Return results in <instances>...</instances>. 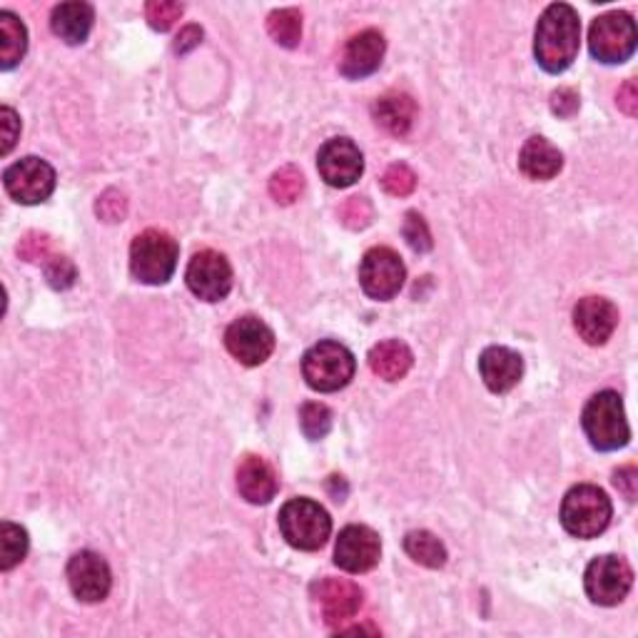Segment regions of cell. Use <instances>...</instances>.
<instances>
[{"label":"cell","mask_w":638,"mask_h":638,"mask_svg":"<svg viewBox=\"0 0 638 638\" xmlns=\"http://www.w3.org/2000/svg\"><path fill=\"white\" fill-rule=\"evenodd\" d=\"M582 43V20L578 13L566 3H554L538 18L534 55L546 73H564L578 55Z\"/></svg>","instance_id":"cell-1"},{"label":"cell","mask_w":638,"mask_h":638,"mask_svg":"<svg viewBox=\"0 0 638 638\" xmlns=\"http://www.w3.org/2000/svg\"><path fill=\"white\" fill-rule=\"evenodd\" d=\"M582 424L588 442L598 452H616V449L626 446L628 439H631L621 397H618V392H611V389L588 399Z\"/></svg>","instance_id":"cell-2"},{"label":"cell","mask_w":638,"mask_h":638,"mask_svg":"<svg viewBox=\"0 0 638 638\" xmlns=\"http://www.w3.org/2000/svg\"><path fill=\"white\" fill-rule=\"evenodd\" d=\"M179 247L163 229H145L130 247V272L143 285H165L175 275Z\"/></svg>","instance_id":"cell-3"},{"label":"cell","mask_w":638,"mask_h":638,"mask_svg":"<svg viewBox=\"0 0 638 638\" xmlns=\"http://www.w3.org/2000/svg\"><path fill=\"white\" fill-rule=\"evenodd\" d=\"M614 506L604 488L594 484H578L564 496L562 524L576 538H594L606 532Z\"/></svg>","instance_id":"cell-4"},{"label":"cell","mask_w":638,"mask_h":638,"mask_svg":"<svg viewBox=\"0 0 638 638\" xmlns=\"http://www.w3.org/2000/svg\"><path fill=\"white\" fill-rule=\"evenodd\" d=\"M279 532L299 552H317L332 534V518L312 498H292L279 512Z\"/></svg>","instance_id":"cell-5"},{"label":"cell","mask_w":638,"mask_h":638,"mask_svg":"<svg viewBox=\"0 0 638 638\" xmlns=\"http://www.w3.org/2000/svg\"><path fill=\"white\" fill-rule=\"evenodd\" d=\"M354 354L339 342H319L302 359V374L315 392H339L354 377Z\"/></svg>","instance_id":"cell-6"},{"label":"cell","mask_w":638,"mask_h":638,"mask_svg":"<svg viewBox=\"0 0 638 638\" xmlns=\"http://www.w3.org/2000/svg\"><path fill=\"white\" fill-rule=\"evenodd\" d=\"M588 48L601 63H624L636 50L634 18L621 10L596 18L588 30Z\"/></svg>","instance_id":"cell-7"},{"label":"cell","mask_w":638,"mask_h":638,"mask_svg":"<svg viewBox=\"0 0 638 638\" xmlns=\"http://www.w3.org/2000/svg\"><path fill=\"white\" fill-rule=\"evenodd\" d=\"M586 594L598 606L621 604L634 586V572L624 558L598 556L584 574Z\"/></svg>","instance_id":"cell-8"},{"label":"cell","mask_w":638,"mask_h":638,"mask_svg":"<svg viewBox=\"0 0 638 638\" xmlns=\"http://www.w3.org/2000/svg\"><path fill=\"white\" fill-rule=\"evenodd\" d=\"M407 269L402 257L389 247H372L359 265V285L372 299H392L404 287Z\"/></svg>","instance_id":"cell-9"},{"label":"cell","mask_w":638,"mask_h":638,"mask_svg":"<svg viewBox=\"0 0 638 638\" xmlns=\"http://www.w3.org/2000/svg\"><path fill=\"white\" fill-rule=\"evenodd\" d=\"M8 195L20 205H40L53 195L55 169L40 157H23L3 173Z\"/></svg>","instance_id":"cell-10"},{"label":"cell","mask_w":638,"mask_h":638,"mask_svg":"<svg viewBox=\"0 0 638 638\" xmlns=\"http://www.w3.org/2000/svg\"><path fill=\"white\" fill-rule=\"evenodd\" d=\"M187 287L195 297L205 302H219L233 289V267L227 257L215 253V249H199L187 265Z\"/></svg>","instance_id":"cell-11"},{"label":"cell","mask_w":638,"mask_h":638,"mask_svg":"<svg viewBox=\"0 0 638 638\" xmlns=\"http://www.w3.org/2000/svg\"><path fill=\"white\" fill-rule=\"evenodd\" d=\"M225 347L239 364L257 367L275 352V332L263 319L239 317L225 332Z\"/></svg>","instance_id":"cell-12"},{"label":"cell","mask_w":638,"mask_h":638,"mask_svg":"<svg viewBox=\"0 0 638 638\" xmlns=\"http://www.w3.org/2000/svg\"><path fill=\"white\" fill-rule=\"evenodd\" d=\"M317 167L327 185L349 187L362 177L364 157L349 137H332L319 147Z\"/></svg>","instance_id":"cell-13"},{"label":"cell","mask_w":638,"mask_h":638,"mask_svg":"<svg viewBox=\"0 0 638 638\" xmlns=\"http://www.w3.org/2000/svg\"><path fill=\"white\" fill-rule=\"evenodd\" d=\"M312 598L322 611L325 624L342 626L349 618H354L359 608H362V588L347 578L325 576L312 584Z\"/></svg>","instance_id":"cell-14"},{"label":"cell","mask_w":638,"mask_h":638,"mask_svg":"<svg viewBox=\"0 0 638 638\" xmlns=\"http://www.w3.org/2000/svg\"><path fill=\"white\" fill-rule=\"evenodd\" d=\"M68 584L80 601L97 604L110 594L113 574H110L103 556L95 552H80L68 562Z\"/></svg>","instance_id":"cell-15"},{"label":"cell","mask_w":638,"mask_h":638,"mask_svg":"<svg viewBox=\"0 0 638 638\" xmlns=\"http://www.w3.org/2000/svg\"><path fill=\"white\" fill-rule=\"evenodd\" d=\"M382 554V542L369 526L352 524L339 532L335 546V564L349 574H364L374 568Z\"/></svg>","instance_id":"cell-16"},{"label":"cell","mask_w":638,"mask_h":638,"mask_svg":"<svg viewBox=\"0 0 638 638\" xmlns=\"http://www.w3.org/2000/svg\"><path fill=\"white\" fill-rule=\"evenodd\" d=\"M618 325V309L604 297H584L574 307V327L586 344H606Z\"/></svg>","instance_id":"cell-17"},{"label":"cell","mask_w":638,"mask_h":638,"mask_svg":"<svg viewBox=\"0 0 638 638\" xmlns=\"http://www.w3.org/2000/svg\"><path fill=\"white\" fill-rule=\"evenodd\" d=\"M384 50L387 43L382 33H377V30H362V33L349 38L342 60H339V70H342V75L352 80L372 75L374 70L382 65Z\"/></svg>","instance_id":"cell-18"},{"label":"cell","mask_w":638,"mask_h":638,"mask_svg":"<svg viewBox=\"0 0 638 638\" xmlns=\"http://www.w3.org/2000/svg\"><path fill=\"white\" fill-rule=\"evenodd\" d=\"M478 372H482L484 384L494 394H504L518 384L524 374V359L508 347H488L478 357Z\"/></svg>","instance_id":"cell-19"},{"label":"cell","mask_w":638,"mask_h":638,"mask_svg":"<svg viewBox=\"0 0 638 638\" xmlns=\"http://www.w3.org/2000/svg\"><path fill=\"white\" fill-rule=\"evenodd\" d=\"M277 474L267 459L247 454L237 466V492L249 504H269L277 494Z\"/></svg>","instance_id":"cell-20"},{"label":"cell","mask_w":638,"mask_h":638,"mask_svg":"<svg viewBox=\"0 0 638 638\" xmlns=\"http://www.w3.org/2000/svg\"><path fill=\"white\" fill-rule=\"evenodd\" d=\"M518 167H522V173L528 179H538V183H544V179H552L558 173H562L564 167V155L562 150H558L554 143H548L546 137H528L522 153H518Z\"/></svg>","instance_id":"cell-21"},{"label":"cell","mask_w":638,"mask_h":638,"mask_svg":"<svg viewBox=\"0 0 638 638\" xmlns=\"http://www.w3.org/2000/svg\"><path fill=\"white\" fill-rule=\"evenodd\" d=\"M93 20H95V10L90 3H60L53 8V16H50V28L53 33L65 40L68 45H80L85 43L90 30H93Z\"/></svg>","instance_id":"cell-22"},{"label":"cell","mask_w":638,"mask_h":638,"mask_svg":"<svg viewBox=\"0 0 638 638\" xmlns=\"http://www.w3.org/2000/svg\"><path fill=\"white\" fill-rule=\"evenodd\" d=\"M372 115H374V123L382 130H387L389 135L402 137L414 125L416 103L412 100V95H407V93H387L374 103Z\"/></svg>","instance_id":"cell-23"},{"label":"cell","mask_w":638,"mask_h":638,"mask_svg":"<svg viewBox=\"0 0 638 638\" xmlns=\"http://www.w3.org/2000/svg\"><path fill=\"white\" fill-rule=\"evenodd\" d=\"M412 349L399 339H387V342H379L369 352V369L379 377L387 379V382H399L404 379L409 369H412Z\"/></svg>","instance_id":"cell-24"},{"label":"cell","mask_w":638,"mask_h":638,"mask_svg":"<svg viewBox=\"0 0 638 638\" xmlns=\"http://www.w3.org/2000/svg\"><path fill=\"white\" fill-rule=\"evenodd\" d=\"M28 50V30L20 18L3 10L0 13V68L13 70Z\"/></svg>","instance_id":"cell-25"},{"label":"cell","mask_w":638,"mask_h":638,"mask_svg":"<svg viewBox=\"0 0 638 638\" xmlns=\"http://www.w3.org/2000/svg\"><path fill=\"white\" fill-rule=\"evenodd\" d=\"M404 552L412 556V562L426 568H442L446 564V548L432 532H409L404 536Z\"/></svg>","instance_id":"cell-26"},{"label":"cell","mask_w":638,"mask_h":638,"mask_svg":"<svg viewBox=\"0 0 638 638\" xmlns=\"http://www.w3.org/2000/svg\"><path fill=\"white\" fill-rule=\"evenodd\" d=\"M267 33L282 48H297L302 40V13L297 8L272 10L267 18Z\"/></svg>","instance_id":"cell-27"},{"label":"cell","mask_w":638,"mask_h":638,"mask_svg":"<svg viewBox=\"0 0 638 638\" xmlns=\"http://www.w3.org/2000/svg\"><path fill=\"white\" fill-rule=\"evenodd\" d=\"M25 554H28L25 528L13 522H3V526H0V568L10 572V568L23 562Z\"/></svg>","instance_id":"cell-28"},{"label":"cell","mask_w":638,"mask_h":638,"mask_svg":"<svg viewBox=\"0 0 638 638\" xmlns=\"http://www.w3.org/2000/svg\"><path fill=\"white\" fill-rule=\"evenodd\" d=\"M305 189V177L295 165L279 167L277 173L269 179V195L277 205H292L295 199H299Z\"/></svg>","instance_id":"cell-29"},{"label":"cell","mask_w":638,"mask_h":638,"mask_svg":"<svg viewBox=\"0 0 638 638\" xmlns=\"http://www.w3.org/2000/svg\"><path fill=\"white\" fill-rule=\"evenodd\" d=\"M299 426H302L307 439L319 442V439H325L329 429H332V412H329V407L319 402H307L299 409Z\"/></svg>","instance_id":"cell-30"},{"label":"cell","mask_w":638,"mask_h":638,"mask_svg":"<svg viewBox=\"0 0 638 638\" xmlns=\"http://www.w3.org/2000/svg\"><path fill=\"white\" fill-rule=\"evenodd\" d=\"M183 3H173V0H150L147 8H145V16H147V23L153 25L160 33H165V30L173 28L179 16H183Z\"/></svg>","instance_id":"cell-31"},{"label":"cell","mask_w":638,"mask_h":638,"mask_svg":"<svg viewBox=\"0 0 638 638\" xmlns=\"http://www.w3.org/2000/svg\"><path fill=\"white\" fill-rule=\"evenodd\" d=\"M382 187H384V193H389L392 197H407L414 193L416 175L402 163L389 165L387 173L382 175Z\"/></svg>","instance_id":"cell-32"},{"label":"cell","mask_w":638,"mask_h":638,"mask_svg":"<svg viewBox=\"0 0 638 638\" xmlns=\"http://www.w3.org/2000/svg\"><path fill=\"white\" fill-rule=\"evenodd\" d=\"M372 205H369L367 197H349L339 207V219L349 229H364L372 223Z\"/></svg>","instance_id":"cell-33"},{"label":"cell","mask_w":638,"mask_h":638,"mask_svg":"<svg viewBox=\"0 0 638 638\" xmlns=\"http://www.w3.org/2000/svg\"><path fill=\"white\" fill-rule=\"evenodd\" d=\"M18 255L25 259V263H48L53 257V239L48 235L40 233H28L23 239L18 243Z\"/></svg>","instance_id":"cell-34"},{"label":"cell","mask_w":638,"mask_h":638,"mask_svg":"<svg viewBox=\"0 0 638 638\" xmlns=\"http://www.w3.org/2000/svg\"><path fill=\"white\" fill-rule=\"evenodd\" d=\"M45 279L53 289H70L78 279V269L63 255H53L45 263Z\"/></svg>","instance_id":"cell-35"},{"label":"cell","mask_w":638,"mask_h":638,"mask_svg":"<svg viewBox=\"0 0 638 638\" xmlns=\"http://www.w3.org/2000/svg\"><path fill=\"white\" fill-rule=\"evenodd\" d=\"M402 233L414 253H429V249H432V233H429L426 219L419 213H407Z\"/></svg>","instance_id":"cell-36"},{"label":"cell","mask_w":638,"mask_h":638,"mask_svg":"<svg viewBox=\"0 0 638 638\" xmlns=\"http://www.w3.org/2000/svg\"><path fill=\"white\" fill-rule=\"evenodd\" d=\"M95 213L103 223H123L127 215V199L120 189H105V193L97 197Z\"/></svg>","instance_id":"cell-37"},{"label":"cell","mask_w":638,"mask_h":638,"mask_svg":"<svg viewBox=\"0 0 638 638\" xmlns=\"http://www.w3.org/2000/svg\"><path fill=\"white\" fill-rule=\"evenodd\" d=\"M552 110L558 117H574L578 110V93L574 88H558L552 93Z\"/></svg>","instance_id":"cell-38"},{"label":"cell","mask_w":638,"mask_h":638,"mask_svg":"<svg viewBox=\"0 0 638 638\" xmlns=\"http://www.w3.org/2000/svg\"><path fill=\"white\" fill-rule=\"evenodd\" d=\"M614 486L626 496V502H636L638 494V469L634 464L621 466L614 472Z\"/></svg>","instance_id":"cell-39"},{"label":"cell","mask_w":638,"mask_h":638,"mask_svg":"<svg viewBox=\"0 0 638 638\" xmlns=\"http://www.w3.org/2000/svg\"><path fill=\"white\" fill-rule=\"evenodd\" d=\"M0 127H3V155H8L20 135V120L13 107L3 105V110H0Z\"/></svg>","instance_id":"cell-40"},{"label":"cell","mask_w":638,"mask_h":638,"mask_svg":"<svg viewBox=\"0 0 638 638\" xmlns=\"http://www.w3.org/2000/svg\"><path fill=\"white\" fill-rule=\"evenodd\" d=\"M616 105H618V110H624L628 117L638 115V85H636V80H626V83L621 85V90H618V95H616Z\"/></svg>","instance_id":"cell-41"},{"label":"cell","mask_w":638,"mask_h":638,"mask_svg":"<svg viewBox=\"0 0 638 638\" xmlns=\"http://www.w3.org/2000/svg\"><path fill=\"white\" fill-rule=\"evenodd\" d=\"M199 40H203V30L197 25H187L179 30V35L175 40V50L177 53H189V50L199 45Z\"/></svg>","instance_id":"cell-42"}]
</instances>
